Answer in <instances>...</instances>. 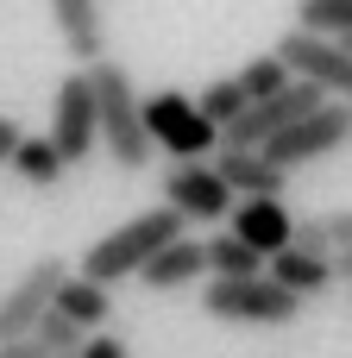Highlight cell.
I'll return each mask as SVG.
<instances>
[{
    "label": "cell",
    "instance_id": "cell-1",
    "mask_svg": "<svg viewBox=\"0 0 352 358\" xmlns=\"http://www.w3.org/2000/svg\"><path fill=\"white\" fill-rule=\"evenodd\" d=\"M189 233V220L176 214V208H145V214H132L126 227H113V233H101L88 252H82V277H94V283H126V277H139L164 245H176Z\"/></svg>",
    "mask_w": 352,
    "mask_h": 358
},
{
    "label": "cell",
    "instance_id": "cell-2",
    "mask_svg": "<svg viewBox=\"0 0 352 358\" xmlns=\"http://www.w3.org/2000/svg\"><path fill=\"white\" fill-rule=\"evenodd\" d=\"M88 82H94V107H101V151L120 170H145L151 164V126H145V94L132 88V69L101 57L88 69Z\"/></svg>",
    "mask_w": 352,
    "mask_h": 358
},
{
    "label": "cell",
    "instance_id": "cell-3",
    "mask_svg": "<svg viewBox=\"0 0 352 358\" xmlns=\"http://www.w3.org/2000/svg\"><path fill=\"white\" fill-rule=\"evenodd\" d=\"M145 126H151V145L170 151L176 164H214V151L227 145V132H220V126L202 113V101L183 94V88H157V94L145 101Z\"/></svg>",
    "mask_w": 352,
    "mask_h": 358
},
{
    "label": "cell",
    "instance_id": "cell-4",
    "mask_svg": "<svg viewBox=\"0 0 352 358\" xmlns=\"http://www.w3.org/2000/svg\"><path fill=\"white\" fill-rule=\"evenodd\" d=\"M202 308L214 321H233V327H290L302 315V296L283 289L277 277H233V283L208 277L202 283Z\"/></svg>",
    "mask_w": 352,
    "mask_h": 358
},
{
    "label": "cell",
    "instance_id": "cell-5",
    "mask_svg": "<svg viewBox=\"0 0 352 358\" xmlns=\"http://www.w3.org/2000/svg\"><path fill=\"white\" fill-rule=\"evenodd\" d=\"M328 101H334L328 88H315V82H302V76H296L283 94L252 101V107H246V113L227 126V151H271V145H277L290 126H302V120H309V113H321Z\"/></svg>",
    "mask_w": 352,
    "mask_h": 358
},
{
    "label": "cell",
    "instance_id": "cell-6",
    "mask_svg": "<svg viewBox=\"0 0 352 358\" xmlns=\"http://www.w3.org/2000/svg\"><path fill=\"white\" fill-rule=\"evenodd\" d=\"M50 145L63 151L69 170L101 151V107H94L88 69H69V76L57 82V101H50Z\"/></svg>",
    "mask_w": 352,
    "mask_h": 358
},
{
    "label": "cell",
    "instance_id": "cell-7",
    "mask_svg": "<svg viewBox=\"0 0 352 358\" xmlns=\"http://www.w3.org/2000/svg\"><path fill=\"white\" fill-rule=\"evenodd\" d=\"M76 271L50 252V258H31L25 271H19V283L0 296V340H25V334H38V321L57 308V296H63V283H69Z\"/></svg>",
    "mask_w": 352,
    "mask_h": 358
},
{
    "label": "cell",
    "instance_id": "cell-8",
    "mask_svg": "<svg viewBox=\"0 0 352 358\" xmlns=\"http://www.w3.org/2000/svg\"><path fill=\"white\" fill-rule=\"evenodd\" d=\"M283 63H290V76H302V82H315V88H328L334 101H352V50L340 38H315V31H283L277 44H271Z\"/></svg>",
    "mask_w": 352,
    "mask_h": 358
},
{
    "label": "cell",
    "instance_id": "cell-9",
    "mask_svg": "<svg viewBox=\"0 0 352 358\" xmlns=\"http://www.w3.org/2000/svg\"><path fill=\"white\" fill-rule=\"evenodd\" d=\"M164 208H176L183 220H233L239 195L227 189V176L214 164H176L164 176Z\"/></svg>",
    "mask_w": 352,
    "mask_h": 358
},
{
    "label": "cell",
    "instance_id": "cell-10",
    "mask_svg": "<svg viewBox=\"0 0 352 358\" xmlns=\"http://www.w3.org/2000/svg\"><path fill=\"white\" fill-rule=\"evenodd\" d=\"M346 138H352V101H328L321 113H309L302 126H290V132L271 145V157H277L283 170H302V164H315V157L340 151Z\"/></svg>",
    "mask_w": 352,
    "mask_h": 358
},
{
    "label": "cell",
    "instance_id": "cell-11",
    "mask_svg": "<svg viewBox=\"0 0 352 358\" xmlns=\"http://www.w3.org/2000/svg\"><path fill=\"white\" fill-rule=\"evenodd\" d=\"M233 239H246L252 252L277 258L296 245V214L283 208V195H265V201H239L233 208Z\"/></svg>",
    "mask_w": 352,
    "mask_h": 358
},
{
    "label": "cell",
    "instance_id": "cell-12",
    "mask_svg": "<svg viewBox=\"0 0 352 358\" xmlns=\"http://www.w3.org/2000/svg\"><path fill=\"white\" fill-rule=\"evenodd\" d=\"M214 170L227 176V189L239 195V201H265V195H283L290 189V170L271 157V151H214Z\"/></svg>",
    "mask_w": 352,
    "mask_h": 358
},
{
    "label": "cell",
    "instance_id": "cell-13",
    "mask_svg": "<svg viewBox=\"0 0 352 358\" xmlns=\"http://www.w3.org/2000/svg\"><path fill=\"white\" fill-rule=\"evenodd\" d=\"M50 25H57V38H63V50L82 63V69H94L101 57H107V25H101V0H50Z\"/></svg>",
    "mask_w": 352,
    "mask_h": 358
},
{
    "label": "cell",
    "instance_id": "cell-14",
    "mask_svg": "<svg viewBox=\"0 0 352 358\" xmlns=\"http://www.w3.org/2000/svg\"><path fill=\"white\" fill-rule=\"evenodd\" d=\"M202 277H208V239H195V233H183L176 245H164V252L139 271V283L157 289V296H176V289H189V283H202Z\"/></svg>",
    "mask_w": 352,
    "mask_h": 358
},
{
    "label": "cell",
    "instance_id": "cell-15",
    "mask_svg": "<svg viewBox=\"0 0 352 358\" xmlns=\"http://www.w3.org/2000/svg\"><path fill=\"white\" fill-rule=\"evenodd\" d=\"M271 277H277L283 289H296V296H328V289L340 283L334 258H315V252H296V245L271 258Z\"/></svg>",
    "mask_w": 352,
    "mask_h": 358
},
{
    "label": "cell",
    "instance_id": "cell-16",
    "mask_svg": "<svg viewBox=\"0 0 352 358\" xmlns=\"http://www.w3.org/2000/svg\"><path fill=\"white\" fill-rule=\"evenodd\" d=\"M57 308H63V315H69V321H76L82 334H107V315H113V289L76 271V277L63 283V296H57Z\"/></svg>",
    "mask_w": 352,
    "mask_h": 358
},
{
    "label": "cell",
    "instance_id": "cell-17",
    "mask_svg": "<svg viewBox=\"0 0 352 358\" xmlns=\"http://www.w3.org/2000/svg\"><path fill=\"white\" fill-rule=\"evenodd\" d=\"M63 170H69V164H63V151L50 145V132H44V138H25L19 157H13V176H19L25 189H57Z\"/></svg>",
    "mask_w": 352,
    "mask_h": 358
},
{
    "label": "cell",
    "instance_id": "cell-18",
    "mask_svg": "<svg viewBox=\"0 0 352 358\" xmlns=\"http://www.w3.org/2000/svg\"><path fill=\"white\" fill-rule=\"evenodd\" d=\"M265 252H252L246 239H233V233H220V239H208V277H220V283H233V277H265Z\"/></svg>",
    "mask_w": 352,
    "mask_h": 358
},
{
    "label": "cell",
    "instance_id": "cell-19",
    "mask_svg": "<svg viewBox=\"0 0 352 358\" xmlns=\"http://www.w3.org/2000/svg\"><path fill=\"white\" fill-rule=\"evenodd\" d=\"M296 25L315 38H352V0H296Z\"/></svg>",
    "mask_w": 352,
    "mask_h": 358
},
{
    "label": "cell",
    "instance_id": "cell-20",
    "mask_svg": "<svg viewBox=\"0 0 352 358\" xmlns=\"http://www.w3.org/2000/svg\"><path fill=\"white\" fill-rule=\"evenodd\" d=\"M246 107H252V94H246V82H239V76H220V82H208V88H202V113H208L220 132H227Z\"/></svg>",
    "mask_w": 352,
    "mask_h": 358
},
{
    "label": "cell",
    "instance_id": "cell-21",
    "mask_svg": "<svg viewBox=\"0 0 352 358\" xmlns=\"http://www.w3.org/2000/svg\"><path fill=\"white\" fill-rule=\"evenodd\" d=\"M239 82H246V94H252V101H271V94H283L296 76H290V63H283L277 50H265V57H252V63L239 69Z\"/></svg>",
    "mask_w": 352,
    "mask_h": 358
},
{
    "label": "cell",
    "instance_id": "cell-22",
    "mask_svg": "<svg viewBox=\"0 0 352 358\" xmlns=\"http://www.w3.org/2000/svg\"><path fill=\"white\" fill-rule=\"evenodd\" d=\"M38 340H44L50 352L63 358V352H82V340H88V334H82V327H76V321H69L63 308H50V315L38 321Z\"/></svg>",
    "mask_w": 352,
    "mask_h": 358
},
{
    "label": "cell",
    "instance_id": "cell-23",
    "mask_svg": "<svg viewBox=\"0 0 352 358\" xmlns=\"http://www.w3.org/2000/svg\"><path fill=\"white\" fill-rule=\"evenodd\" d=\"M296 252L334 258V233H328V214H296Z\"/></svg>",
    "mask_w": 352,
    "mask_h": 358
},
{
    "label": "cell",
    "instance_id": "cell-24",
    "mask_svg": "<svg viewBox=\"0 0 352 358\" xmlns=\"http://www.w3.org/2000/svg\"><path fill=\"white\" fill-rule=\"evenodd\" d=\"M76 358H126V340H120V334H88Z\"/></svg>",
    "mask_w": 352,
    "mask_h": 358
},
{
    "label": "cell",
    "instance_id": "cell-25",
    "mask_svg": "<svg viewBox=\"0 0 352 358\" xmlns=\"http://www.w3.org/2000/svg\"><path fill=\"white\" fill-rule=\"evenodd\" d=\"M0 358H57L38 334H25V340H0Z\"/></svg>",
    "mask_w": 352,
    "mask_h": 358
},
{
    "label": "cell",
    "instance_id": "cell-26",
    "mask_svg": "<svg viewBox=\"0 0 352 358\" xmlns=\"http://www.w3.org/2000/svg\"><path fill=\"white\" fill-rule=\"evenodd\" d=\"M328 233H334V252H352V208H334L328 214Z\"/></svg>",
    "mask_w": 352,
    "mask_h": 358
},
{
    "label": "cell",
    "instance_id": "cell-27",
    "mask_svg": "<svg viewBox=\"0 0 352 358\" xmlns=\"http://www.w3.org/2000/svg\"><path fill=\"white\" fill-rule=\"evenodd\" d=\"M19 145H25V132H19V126L0 113V164H13V157H19Z\"/></svg>",
    "mask_w": 352,
    "mask_h": 358
},
{
    "label": "cell",
    "instance_id": "cell-28",
    "mask_svg": "<svg viewBox=\"0 0 352 358\" xmlns=\"http://www.w3.org/2000/svg\"><path fill=\"white\" fill-rule=\"evenodd\" d=\"M334 271H340V283L352 289V252H334Z\"/></svg>",
    "mask_w": 352,
    "mask_h": 358
},
{
    "label": "cell",
    "instance_id": "cell-29",
    "mask_svg": "<svg viewBox=\"0 0 352 358\" xmlns=\"http://www.w3.org/2000/svg\"><path fill=\"white\" fill-rule=\"evenodd\" d=\"M63 358H76V352H63Z\"/></svg>",
    "mask_w": 352,
    "mask_h": 358
},
{
    "label": "cell",
    "instance_id": "cell-30",
    "mask_svg": "<svg viewBox=\"0 0 352 358\" xmlns=\"http://www.w3.org/2000/svg\"><path fill=\"white\" fill-rule=\"evenodd\" d=\"M346 50H352V38H346Z\"/></svg>",
    "mask_w": 352,
    "mask_h": 358
}]
</instances>
